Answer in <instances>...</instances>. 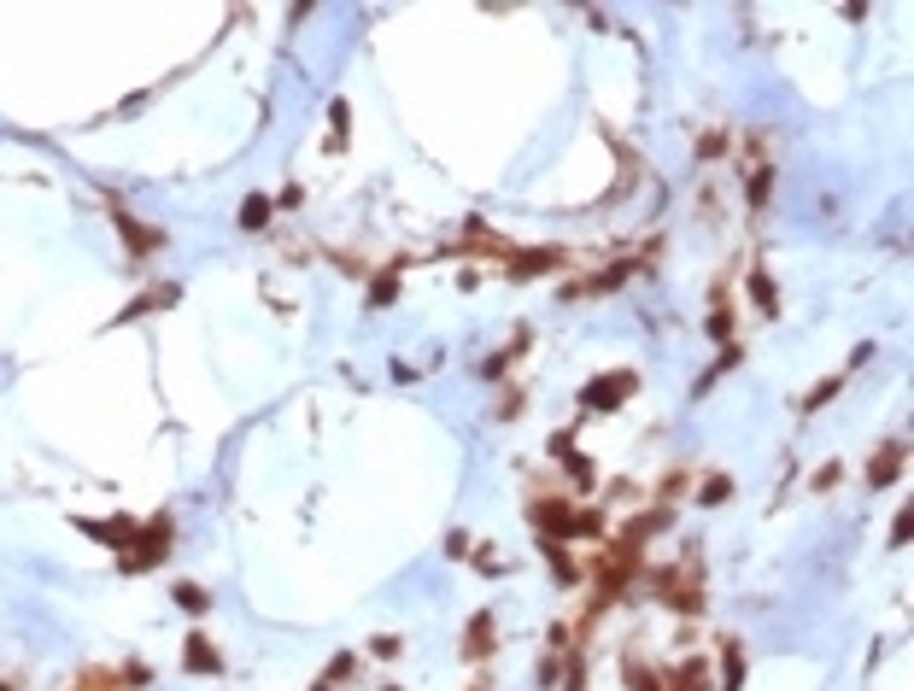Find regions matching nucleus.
Segmentation results:
<instances>
[{
	"instance_id": "1",
	"label": "nucleus",
	"mask_w": 914,
	"mask_h": 691,
	"mask_svg": "<svg viewBox=\"0 0 914 691\" xmlns=\"http://www.w3.org/2000/svg\"><path fill=\"white\" fill-rule=\"evenodd\" d=\"M170 539H176V527H170V516H153L147 522V534H129V545H123V574H147L158 569V563L170 557Z\"/></svg>"
},
{
	"instance_id": "2",
	"label": "nucleus",
	"mask_w": 914,
	"mask_h": 691,
	"mask_svg": "<svg viewBox=\"0 0 914 691\" xmlns=\"http://www.w3.org/2000/svg\"><path fill=\"white\" fill-rule=\"evenodd\" d=\"M633 387H639L633 369H622V375H598V381L580 387V404H586V411H615V404L633 399Z\"/></svg>"
},
{
	"instance_id": "3",
	"label": "nucleus",
	"mask_w": 914,
	"mask_h": 691,
	"mask_svg": "<svg viewBox=\"0 0 914 691\" xmlns=\"http://www.w3.org/2000/svg\"><path fill=\"white\" fill-rule=\"evenodd\" d=\"M528 516H534V527L546 539H569L575 534V510L563 498H534V510H528Z\"/></svg>"
},
{
	"instance_id": "4",
	"label": "nucleus",
	"mask_w": 914,
	"mask_h": 691,
	"mask_svg": "<svg viewBox=\"0 0 914 691\" xmlns=\"http://www.w3.org/2000/svg\"><path fill=\"white\" fill-rule=\"evenodd\" d=\"M903 458H909V446H903V440L880 446V458H873V469H868V487H873V492H885L897 475H903Z\"/></svg>"
},
{
	"instance_id": "5",
	"label": "nucleus",
	"mask_w": 914,
	"mask_h": 691,
	"mask_svg": "<svg viewBox=\"0 0 914 691\" xmlns=\"http://www.w3.org/2000/svg\"><path fill=\"white\" fill-rule=\"evenodd\" d=\"M182 668H188V674H224V657L212 650V639H205V633H188V645H182Z\"/></svg>"
},
{
	"instance_id": "6",
	"label": "nucleus",
	"mask_w": 914,
	"mask_h": 691,
	"mask_svg": "<svg viewBox=\"0 0 914 691\" xmlns=\"http://www.w3.org/2000/svg\"><path fill=\"white\" fill-rule=\"evenodd\" d=\"M669 686H674V691H715V680H709V662H703V657H686L681 668L669 674Z\"/></svg>"
},
{
	"instance_id": "7",
	"label": "nucleus",
	"mask_w": 914,
	"mask_h": 691,
	"mask_svg": "<svg viewBox=\"0 0 914 691\" xmlns=\"http://www.w3.org/2000/svg\"><path fill=\"white\" fill-rule=\"evenodd\" d=\"M563 264L557 246H534V252H510V276H539V270Z\"/></svg>"
},
{
	"instance_id": "8",
	"label": "nucleus",
	"mask_w": 914,
	"mask_h": 691,
	"mask_svg": "<svg viewBox=\"0 0 914 691\" xmlns=\"http://www.w3.org/2000/svg\"><path fill=\"white\" fill-rule=\"evenodd\" d=\"M492 650H499V645H492V615L487 610H481L475 615V621H469V633H463V657H492Z\"/></svg>"
},
{
	"instance_id": "9",
	"label": "nucleus",
	"mask_w": 914,
	"mask_h": 691,
	"mask_svg": "<svg viewBox=\"0 0 914 691\" xmlns=\"http://www.w3.org/2000/svg\"><path fill=\"white\" fill-rule=\"evenodd\" d=\"M551 451H557V458L569 463V475L580 480V487H592V463H586V458H580V451L569 446V434H557V440H551Z\"/></svg>"
},
{
	"instance_id": "10",
	"label": "nucleus",
	"mask_w": 914,
	"mask_h": 691,
	"mask_svg": "<svg viewBox=\"0 0 914 691\" xmlns=\"http://www.w3.org/2000/svg\"><path fill=\"white\" fill-rule=\"evenodd\" d=\"M270 212H276V205H270V194H252V200L241 205V229H252V234H258V229L270 223Z\"/></svg>"
},
{
	"instance_id": "11",
	"label": "nucleus",
	"mask_w": 914,
	"mask_h": 691,
	"mask_svg": "<svg viewBox=\"0 0 914 691\" xmlns=\"http://www.w3.org/2000/svg\"><path fill=\"white\" fill-rule=\"evenodd\" d=\"M627 270H633V264H615L610 276H592V281H580L575 293H610V288H622V281H627Z\"/></svg>"
},
{
	"instance_id": "12",
	"label": "nucleus",
	"mask_w": 914,
	"mask_h": 691,
	"mask_svg": "<svg viewBox=\"0 0 914 691\" xmlns=\"http://www.w3.org/2000/svg\"><path fill=\"white\" fill-rule=\"evenodd\" d=\"M118 229H123V241H129L135 252H147V246H158V234H147L141 223H135V217H123V212H118Z\"/></svg>"
},
{
	"instance_id": "13",
	"label": "nucleus",
	"mask_w": 914,
	"mask_h": 691,
	"mask_svg": "<svg viewBox=\"0 0 914 691\" xmlns=\"http://www.w3.org/2000/svg\"><path fill=\"white\" fill-rule=\"evenodd\" d=\"M750 293H757V305H762V311H780V299H774V281L768 276H762V270H750Z\"/></svg>"
},
{
	"instance_id": "14",
	"label": "nucleus",
	"mask_w": 914,
	"mask_h": 691,
	"mask_svg": "<svg viewBox=\"0 0 914 691\" xmlns=\"http://www.w3.org/2000/svg\"><path fill=\"white\" fill-rule=\"evenodd\" d=\"M721 498H733V480H727V475H709V480L698 487V504H721Z\"/></svg>"
},
{
	"instance_id": "15",
	"label": "nucleus",
	"mask_w": 914,
	"mask_h": 691,
	"mask_svg": "<svg viewBox=\"0 0 914 691\" xmlns=\"http://www.w3.org/2000/svg\"><path fill=\"white\" fill-rule=\"evenodd\" d=\"M176 603H182V610H188V615H205V610H212V598H205L200 586H188V580H182V586H176Z\"/></svg>"
},
{
	"instance_id": "16",
	"label": "nucleus",
	"mask_w": 914,
	"mask_h": 691,
	"mask_svg": "<svg viewBox=\"0 0 914 691\" xmlns=\"http://www.w3.org/2000/svg\"><path fill=\"white\" fill-rule=\"evenodd\" d=\"M838 387H844V375H826V381H821V387H814V393H809V399H803V411H821V404H826V399H833V393H838Z\"/></svg>"
},
{
	"instance_id": "17",
	"label": "nucleus",
	"mask_w": 914,
	"mask_h": 691,
	"mask_svg": "<svg viewBox=\"0 0 914 691\" xmlns=\"http://www.w3.org/2000/svg\"><path fill=\"white\" fill-rule=\"evenodd\" d=\"M393 299H399V281H393V276H381L376 288H369V305H393Z\"/></svg>"
},
{
	"instance_id": "18",
	"label": "nucleus",
	"mask_w": 914,
	"mask_h": 691,
	"mask_svg": "<svg viewBox=\"0 0 914 691\" xmlns=\"http://www.w3.org/2000/svg\"><path fill=\"white\" fill-rule=\"evenodd\" d=\"M768 188H774V170H757V176H750V205L768 200Z\"/></svg>"
},
{
	"instance_id": "19",
	"label": "nucleus",
	"mask_w": 914,
	"mask_h": 691,
	"mask_svg": "<svg viewBox=\"0 0 914 691\" xmlns=\"http://www.w3.org/2000/svg\"><path fill=\"white\" fill-rule=\"evenodd\" d=\"M598 527H604V510H580L575 516V534H598Z\"/></svg>"
},
{
	"instance_id": "20",
	"label": "nucleus",
	"mask_w": 914,
	"mask_h": 691,
	"mask_svg": "<svg viewBox=\"0 0 914 691\" xmlns=\"http://www.w3.org/2000/svg\"><path fill=\"white\" fill-rule=\"evenodd\" d=\"M709 335H715V340H733V317L715 311V317H709Z\"/></svg>"
},
{
	"instance_id": "21",
	"label": "nucleus",
	"mask_w": 914,
	"mask_h": 691,
	"mask_svg": "<svg viewBox=\"0 0 914 691\" xmlns=\"http://www.w3.org/2000/svg\"><path fill=\"white\" fill-rule=\"evenodd\" d=\"M77 691H118V680H112V674H89Z\"/></svg>"
},
{
	"instance_id": "22",
	"label": "nucleus",
	"mask_w": 914,
	"mask_h": 691,
	"mask_svg": "<svg viewBox=\"0 0 914 691\" xmlns=\"http://www.w3.org/2000/svg\"><path fill=\"white\" fill-rule=\"evenodd\" d=\"M633 686H639V691H662L657 680H651V674H639V668H633Z\"/></svg>"
},
{
	"instance_id": "23",
	"label": "nucleus",
	"mask_w": 914,
	"mask_h": 691,
	"mask_svg": "<svg viewBox=\"0 0 914 691\" xmlns=\"http://www.w3.org/2000/svg\"><path fill=\"white\" fill-rule=\"evenodd\" d=\"M387 691H399V686H387Z\"/></svg>"
},
{
	"instance_id": "24",
	"label": "nucleus",
	"mask_w": 914,
	"mask_h": 691,
	"mask_svg": "<svg viewBox=\"0 0 914 691\" xmlns=\"http://www.w3.org/2000/svg\"><path fill=\"white\" fill-rule=\"evenodd\" d=\"M0 691H6V686H0Z\"/></svg>"
}]
</instances>
